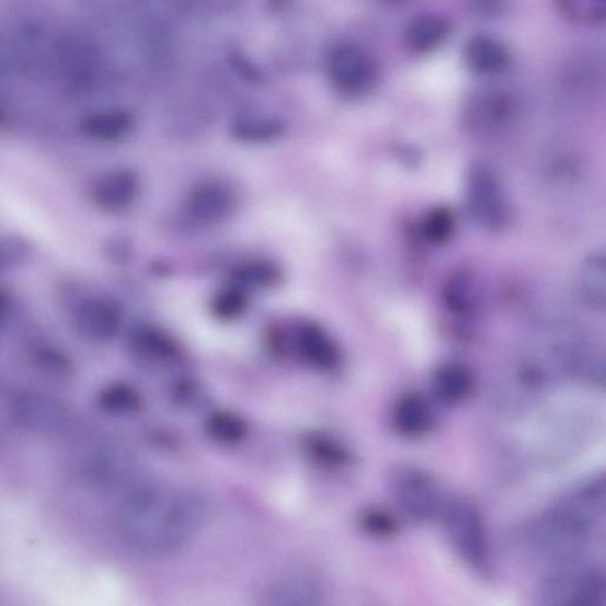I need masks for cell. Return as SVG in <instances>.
Here are the masks:
<instances>
[{"label": "cell", "mask_w": 606, "mask_h": 606, "mask_svg": "<svg viewBox=\"0 0 606 606\" xmlns=\"http://www.w3.org/2000/svg\"><path fill=\"white\" fill-rule=\"evenodd\" d=\"M208 499L195 490L158 482L130 483L116 512L124 542L142 556L184 549L210 519Z\"/></svg>", "instance_id": "obj_1"}, {"label": "cell", "mask_w": 606, "mask_h": 606, "mask_svg": "<svg viewBox=\"0 0 606 606\" xmlns=\"http://www.w3.org/2000/svg\"><path fill=\"white\" fill-rule=\"evenodd\" d=\"M135 458L119 441L95 436L81 443L73 455V469L82 483L100 490L129 485Z\"/></svg>", "instance_id": "obj_2"}, {"label": "cell", "mask_w": 606, "mask_h": 606, "mask_svg": "<svg viewBox=\"0 0 606 606\" xmlns=\"http://www.w3.org/2000/svg\"><path fill=\"white\" fill-rule=\"evenodd\" d=\"M327 71L335 90L348 96L368 94L379 80L376 58L354 43L338 44L330 52Z\"/></svg>", "instance_id": "obj_3"}, {"label": "cell", "mask_w": 606, "mask_h": 606, "mask_svg": "<svg viewBox=\"0 0 606 606\" xmlns=\"http://www.w3.org/2000/svg\"><path fill=\"white\" fill-rule=\"evenodd\" d=\"M9 411L14 423L37 436H62L71 424L70 412L62 402L35 391L19 392Z\"/></svg>", "instance_id": "obj_4"}, {"label": "cell", "mask_w": 606, "mask_h": 606, "mask_svg": "<svg viewBox=\"0 0 606 606\" xmlns=\"http://www.w3.org/2000/svg\"><path fill=\"white\" fill-rule=\"evenodd\" d=\"M439 515L458 554L468 564L482 569L488 558V540L479 512L465 501L443 504Z\"/></svg>", "instance_id": "obj_5"}, {"label": "cell", "mask_w": 606, "mask_h": 606, "mask_svg": "<svg viewBox=\"0 0 606 606\" xmlns=\"http://www.w3.org/2000/svg\"><path fill=\"white\" fill-rule=\"evenodd\" d=\"M467 202L472 217L488 230H499L508 219V205L496 174L483 162L468 173Z\"/></svg>", "instance_id": "obj_6"}, {"label": "cell", "mask_w": 606, "mask_h": 606, "mask_svg": "<svg viewBox=\"0 0 606 606\" xmlns=\"http://www.w3.org/2000/svg\"><path fill=\"white\" fill-rule=\"evenodd\" d=\"M392 492L399 508L418 522L433 519L445 504L432 478L418 469L397 471L392 480Z\"/></svg>", "instance_id": "obj_7"}, {"label": "cell", "mask_w": 606, "mask_h": 606, "mask_svg": "<svg viewBox=\"0 0 606 606\" xmlns=\"http://www.w3.org/2000/svg\"><path fill=\"white\" fill-rule=\"evenodd\" d=\"M236 204V195L228 185L208 181L188 192L185 213L194 224L210 227L224 224L233 214Z\"/></svg>", "instance_id": "obj_8"}, {"label": "cell", "mask_w": 606, "mask_h": 606, "mask_svg": "<svg viewBox=\"0 0 606 606\" xmlns=\"http://www.w3.org/2000/svg\"><path fill=\"white\" fill-rule=\"evenodd\" d=\"M290 340L291 347L298 357L317 371H334L342 363V352H340L335 340L317 322H301L294 330Z\"/></svg>", "instance_id": "obj_9"}, {"label": "cell", "mask_w": 606, "mask_h": 606, "mask_svg": "<svg viewBox=\"0 0 606 606\" xmlns=\"http://www.w3.org/2000/svg\"><path fill=\"white\" fill-rule=\"evenodd\" d=\"M547 597L557 604L604 605V575L596 570L567 572L552 576L546 586Z\"/></svg>", "instance_id": "obj_10"}, {"label": "cell", "mask_w": 606, "mask_h": 606, "mask_svg": "<svg viewBox=\"0 0 606 606\" xmlns=\"http://www.w3.org/2000/svg\"><path fill=\"white\" fill-rule=\"evenodd\" d=\"M122 323L121 308L103 298L84 300L72 315V324L77 332L96 343L113 339L119 332Z\"/></svg>", "instance_id": "obj_11"}, {"label": "cell", "mask_w": 606, "mask_h": 606, "mask_svg": "<svg viewBox=\"0 0 606 606\" xmlns=\"http://www.w3.org/2000/svg\"><path fill=\"white\" fill-rule=\"evenodd\" d=\"M139 194V176L128 169L103 174L92 188V198L98 208L114 214L129 209L137 202Z\"/></svg>", "instance_id": "obj_12"}, {"label": "cell", "mask_w": 606, "mask_h": 606, "mask_svg": "<svg viewBox=\"0 0 606 606\" xmlns=\"http://www.w3.org/2000/svg\"><path fill=\"white\" fill-rule=\"evenodd\" d=\"M465 61L479 76L495 77L508 69L511 53L498 38L476 36L466 44Z\"/></svg>", "instance_id": "obj_13"}, {"label": "cell", "mask_w": 606, "mask_h": 606, "mask_svg": "<svg viewBox=\"0 0 606 606\" xmlns=\"http://www.w3.org/2000/svg\"><path fill=\"white\" fill-rule=\"evenodd\" d=\"M451 34V24L437 13H423L413 19L405 32L410 52L418 55L431 54L443 46Z\"/></svg>", "instance_id": "obj_14"}, {"label": "cell", "mask_w": 606, "mask_h": 606, "mask_svg": "<svg viewBox=\"0 0 606 606\" xmlns=\"http://www.w3.org/2000/svg\"><path fill=\"white\" fill-rule=\"evenodd\" d=\"M129 348L145 363L169 364L180 358L179 344L164 331L152 327H140L130 334Z\"/></svg>", "instance_id": "obj_15"}, {"label": "cell", "mask_w": 606, "mask_h": 606, "mask_svg": "<svg viewBox=\"0 0 606 606\" xmlns=\"http://www.w3.org/2000/svg\"><path fill=\"white\" fill-rule=\"evenodd\" d=\"M135 127V116L124 110L99 111L85 116L81 124L87 138L103 144L126 139Z\"/></svg>", "instance_id": "obj_16"}, {"label": "cell", "mask_w": 606, "mask_h": 606, "mask_svg": "<svg viewBox=\"0 0 606 606\" xmlns=\"http://www.w3.org/2000/svg\"><path fill=\"white\" fill-rule=\"evenodd\" d=\"M392 424L399 435L421 436L433 424L431 405L418 393L403 395L393 407Z\"/></svg>", "instance_id": "obj_17"}, {"label": "cell", "mask_w": 606, "mask_h": 606, "mask_svg": "<svg viewBox=\"0 0 606 606\" xmlns=\"http://www.w3.org/2000/svg\"><path fill=\"white\" fill-rule=\"evenodd\" d=\"M270 604L281 606H310L320 604V584L310 574L295 573L278 581L268 595Z\"/></svg>", "instance_id": "obj_18"}, {"label": "cell", "mask_w": 606, "mask_h": 606, "mask_svg": "<svg viewBox=\"0 0 606 606\" xmlns=\"http://www.w3.org/2000/svg\"><path fill=\"white\" fill-rule=\"evenodd\" d=\"M231 135L244 144H264L284 135L285 124L277 117L259 112H242L230 125Z\"/></svg>", "instance_id": "obj_19"}, {"label": "cell", "mask_w": 606, "mask_h": 606, "mask_svg": "<svg viewBox=\"0 0 606 606\" xmlns=\"http://www.w3.org/2000/svg\"><path fill=\"white\" fill-rule=\"evenodd\" d=\"M284 274L278 265L270 260L254 259L235 265L228 283L239 286L249 293L272 289L279 285Z\"/></svg>", "instance_id": "obj_20"}, {"label": "cell", "mask_w": 606, "mask_h": 606, "mask_svg": "<svg viewBox=\"0 0 606 606\" xmlns=\"http://www.w3.org/2000/svg\"><path fill=\"white\" fill-rule=\"evenodd\" d=\"M302 448L310 462L324 469H340L351 464L348 449L329 434H308L302 442Z\"/></svg>", "instance_id": "obj_21"}, {"label": "cell", "mask_w": 606, "mask_h": 606, "mask_svg": "<svg viewBox=\"0 0 606 606\" xmlns=\"http://www.w3.org/2000/svg\"><path fill=\"white\" fill-rule=\"evenodd\" d=\"M474 388L469 369L458 364H446L437 368L434 376V390L441 401L457 404L465 401Z\"/></svg>", "instance_id": "obj_22"}, {"label": "cell", "mask_w": 606, "mask_h": 606, "mask_svg": "<svg viewBox=\"0 0 606 606\" xmlns=\"http://www.w3.org/2000/svg\"><path fill=\"white\" fill-rule=\"evenodd\" d=\"M96 405L108 415L127 416L140 411L144 402L137 389L126 382H113L100 390Z\"/></svg>", "instance_id": "obj_23"}, {"label": "cell", "mask_w": 606, "mask_h": 606, "mask_svg": "<svg viewBox=\"0 0 606 606\" xmlns=\"http://www.w3.org/2000/svg\"><path fill=\"white\" fill-rule=\"evenodd\" d=\"M205 431L220 445H238L248 435L247 422L231 411H216L205 422Z\"/></svg>", "instance_id": "obj_24"}, {"label": "cell", "mask_w": 606, "mask_h": 606, "mask_svg": "<svg viewBox=\"0 0 606 606\" xmlns=\"http://www.w3.org/2000/svg\"><path fill=\"white\" fill-rule=\"evenodd\" d=\"M250 294L248 290L228 283L214 295L210 305L213 316L226 322L242 318L250 306Z\"/></svg>", "instance_id": "obj_25"}, {"label": "cell", "mask_w": 606, "mask_h": 606, "mask_svg": "<svg viewBox=\"0 0 606 606\" xmlns=\"http://www.w3.org/2000/svg\"><path fill=\"white\" fill-rule=\"evenodd\" d=\"M581 288L586 301L595 307L605 304V262L604 256L595 254L583 264Z\"/></svg>", "instance_id": "obj_26"}, {"label": "cell", "mask_w": 606, "mask_h": 606, "mask_svg": "<svg viewBox=\"0 0 606 606\" xmlns=\"http://www.w3.org/2000/svg\"><path fill=\"white\" fill-rule=\"evenodd\" d=\"M34 362L42 373L55 379H66L72 373V364L66 354L52 347L35 352Z\"/></svg>", "instance_id": "obj_27"}, {"label": "cell", "mask_w": 606, "mask_h": 606, "mask_svg": "<svg viewBox=\"0 0 606 606\" xmlns=\"http://www.w3.org/2000/svg\"><path fill=\"white\" fill-rule=\"evenodd\" d=\"M455 228V220L450 211L445 208L434 209L425 217L424 233L433 243H445L450 239Z\"/></svg>", "instance_id": "obj_28"}, {"label": "cell", "mask_w": 606, "mask_h": 606, "mask_svg": "<svg viewBox=\"0 0 606 606\" xmlns=\"http://www.w3.org/2000/svg\"><path fill=\"white\" fill-rule=\"evenodd\" d=\"M361 524L368 535L376 538H390L397 531L395 517L382 510H367L361 517Z\"/></svg>", "instance_id": "obj_29"}, {"label": "cell", "mask_w": 606, "mask_h": 606, "mask_svg": "<svg viewBox=\"0 0 606 606\" xmlns=\"http://www.w3.org/2000/svg\"><path fill=\"white\" fill-rule=\"evenodd\" d=\"M32 249L25 241L0 236V271L18 267L31 258Z\"/></svg>", "instance_id": "obj_30"}, {"label": "cell", "mask_w": 606, "mask_h": 606, "mask_svg": "<svg viewBox=\"0 0 606 606\" xmlns=\"http://www.w3.org/2000/svg\"><path fill=\"white\" fill-rule=\"evenodd\" d=\"M468 8L481 18H495L505 9L506 0H466Z\"/></svg>", "instance_id": "obj_31"}, {"label": "cell", "mask_w": 606, "mask_h": 606, "mask_svg": "<svg viewBox=\"0 0 606 606\" xmlns=\"http://www.w3.org/2000/svg\"><path fill=\"white\" fill-rule=\"evenodd\" d=\"M233 66L240 70L244 78H248L250 81H256L260 79V73L256 67L250 65L248 60H244L242 57L233 58Z\"/></svg>", "instance_id": "obj_32"}, {"label": "cell", "mask_w": 606, "mask_h": 606, "mask_svg": "<svg viewBox=\"0 0 606 606\" xmlns=\"http://www.w3.org/2000/svg\"><path fill=\"white\" fill-rule=\"evenodd\" d=\"M265 2H267L268 8L272 10H281L285 8L290 0H265Z\"/></svg>", "instance_id": "obj_33"}, {"label": "cell", "mask_w": 606, "mask_h": 606, "mask_svg": "<svg viewBox=\"0 0 606 606\" xmlns=\"http://www.w3.org/2000/svg\"><path fill=\"white\" fill-rule=\"evenodd\" d=\"M384 2L389 3V4H399V3L404 2V0H384Z\"/></svg>", "instance_id": "obj_34"}, {"label": "cell", "mask_w": 606, "mask_h": 606, "mask_svg": "<svg viewBox=\"0 0 606 606\" xmlns=\"http://www.w3.org/2000/svg\"><path fill=\"white\" fill-rule=\"evenodd\" d=\"M594 2H596V3H597V2H604V0H594Z\"/></svg>", "instance_id": "obj_35"}, {"label": "cell", "mask_w": 606, "mask_h": 606, "mask_svg": "<svg viewBox=\"0 0 606 606\" xmlns=\"http://www.w3.org/2000/svg\"><path fill=\"white\" fill-rule=\"evenodd\" d=\"M2 316H3V310H2V309H0V317H2Z\"/></svg>", "instance_id": "obj_36"}]
</instances>
